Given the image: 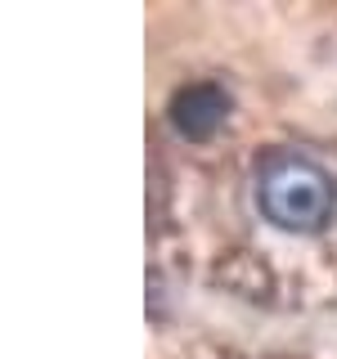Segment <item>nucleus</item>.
Here are the masks:
<instances>
[{
  "label": "nucleus",
  "instance_id": "1",
  "mask_svg": "<svg viewBox=\"0 0 337 359\" xmlns=\"http://www.w3.org/2000/svg\"><path fill=\"white\" fill-rule=\"evenodd\" d=\"M333 175L301 149L270 153L256 171V207L284 229H319L333 216Z\"/></svg>",
  "mask_w": 337,
  "mask_h": 359
},
{
  "label": "nucleus",
  "instance_id": "2",
  "mask_svg": "<svg viewBox=\"0 0 337 359\" xmlns=\"http://www.w3.org/2000/svg\"><path fill=\"white\" fill-rule=\"evenodd\" d=\"M230 117V95L216 81H189L171 95V126L189 140H207Z\"/></svg>",
  "mask_w": 337,
  "mask_h": 359
}]
</instances>
